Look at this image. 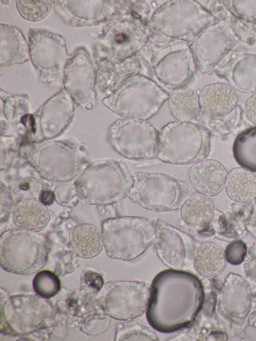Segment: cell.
Listing matches in <instances>:
<instances>
[{
	"mask_svg": "<svg viewBox=\"0 0 256 341\" xmlns=\"http://www.w3.org/2000/svg\"><path fill=\"white\" fill-rule=\"evenodd\" d=\"M12 216L14 224L19 228L38 232L47 226L50 214L46 205L39 200L27 198L16 203Z\"/></svg>",
	"mask_w": 256,
	"mask_h": 341,
	"instance_id": "4316f807",
	"label": "cell"
},
{
	"mask_svg": "<svg viewBox=\"0 0 256 341\" xmlns=\"http://www.w3.org/2000/svg\"><path fill=\"white\" fill-rule=\"evenodd\" d=\"M218 2L232 16L249 24H256V0H220Z\"/></svg>",
	"mask_w": 256,
	"mask_h": 341,
	"instance_id": "8d00e7d4",
	"label": "cell"
},
{
	"mask_svg": "<svg viewBox=\"0 0 256 341\" xmlns=\"http://www.w3.org/2000/svg\"><path fill=\"white\" fill-rule=\"evenodd\" d=\"M69 238L72 250L80 258H92L102 250V232L94 224L85 223L74 226L69 232Z\"/></svg>",
	"mask_w": 256,
	"mask_h": 341,
	"instance_id": "f1b7e54d",
	"label": "cell"
},
{
	"mask_svg": "<svg viewBox=\"0 0 256 341\" xmlns=\"http://www.w3.org/2000/svg\"><path fill=\"white\" fill-rule=\"evenodd\" d=\"M110 316L102 308L84 320L82 330L88 335L96 336L105 332L110 324Z\"/></svg>",
	"mask_w": 256,
	"mask_h": 341,
	"instance_id": "74e56055",
	"label": "cell"
},
{
	"mask_svg": "<svg viewBox=\"0 0 256 341\" xmlns=\"http://www.w3.org/2000/svg\"><path fill=\"white\" fill-rule=\"evenodd\" d=\"M168 96L154 81L136 74L126 78L102 103L124 118L146 120L157 113Z\"/></svg>",
	"mask_w": 256,
	"mask_h": 341,
	"instance_id": "8992f818",
	"label": "cell"
},
{
	"mask_svg": "<svg viewBox=\"0 0 256 341\" xmlns=\"http://www.w3.org/2000/svg\"><path fill=\"white\" fill-rule=\"evenodd\" d=\"M240 40L232 16L214 21L200 33L192 45L200 70L202 73L214 71Z\"/></svg>",
	"mask_w": 256,
	"mask_h": 341,
	"instance_id": "5bb4252c",
	"label": "cell"
},
{
	"mask_svg": "<svg viewBox=\"0 0 256 341\" xmlns=\"http://www.w3.org/2000/svg\"><path fill=\"white\" fill-rule=\"evenodd\" d=\"M246 244L238 240L230 242L226 247L225 255L226 261L230 264L237 265L242 262L247 253Z\"/></svg>",
	"mask_w": 256,
	"mask_h": 341,
	"instance_id": "f35d334b",
	"label": "cell"
},
{
	"mask_svg": "<svg viewBox=\"0 0 256 341\" xmlns=\"http://www.w3.org/2000/svg\"><path fill=\"white\" fill-rule=\"evenodd\" d=\"M80 285L84 289L92 292H99L102 287L104 282L99 273L88 270H83L80 276Z\"/></svg>",
	"mask_w": 256,
	"mask_h": 341,
	"instance_id": "60d3db41",
	"label": "cell"
},
{
	"mask_svg": "<svg viewBox=\"0 0 256 341\" xmlns=\"http://www.w3.org/2000/svg\"><path fill=\"white\" fill-rule=\"evenodd\" d=\"M168 100L169 110L178 121L189 122L200 111L199 95L188 87L174 90Z\"/></svg>",
	"mask_w": 256,
	"mask_h": 341,
	"instance_id": "4dcf8cb0",
	"label": "cell"
},
{
	"mask_svg": "<svg viewBox=\"0 0 256 341\" xmlns=\"http://www.w3.org/2000/svg\"><path fill=\"white\" fill-rule=\"evenodd\" d=\"M114 340H158L154 331L139 321L120 324L117 328Z\"/></svg>",
	"mask_w": 256,
	"mask_h": 341,
	"instance_id": "836d02e7",
	"label": "cell"
},
{
	"mask_svg": "<svg viewBox=\"0 0 256 341\" xmlns=\"http://www.w3.org/2000/svg\"><path fill=\"white\" fill-rule=\"evenodd\" d=\"M200 111L198 124L218 136L228 135L240 124L242 112L237 107L238 98L234 88L225 83L206 86L200 95Z\"/></svg>",
	"mask_w": 256,
	"mask_h": 341,
	"instance_id": "30bf717a",
	"label": "cell"
},
{
	"mask_svg": "<svg viewBox=\"0 0 256 341\" xmlns=\"http://www.w3.org/2000/svg\"><path fill=\"white\" fill-rule=\"evenodd\" d=\"M227 175L223 164L214 159L197 162L188 172L192 188L198 193L208 196H216L223 190Z\"/></svg>",
	"mask_w": 256,
	"mask_h": 341,
	"instance_id": "603a6c76",
	"label": "cell"
},
{
	"mask_svg": "<svg viewBox=\"0 0 256 341\" xmlns=\"http://www.w3.org/2000/svg\"><path fill=\"white\" fill-rule=\"evenodd\" d=\"M247 230L256 238V198L250 204V212L246 224Z\"/></svg>",
	"mask_w": 256,
	"mask_h": 341,
	"instance_id": "f6af8a7d",
	"label": "cell"
},
{
	"mask_svg": "<svg viewBox=\"0 0 256 341\" xmlns=\"http://www.w3.org/2000/svg\"><path fill=\"white\" fill-rule=\"evenodd\" d=\"M145 37L141 29L133 23L116 24L99 36L100 41L94 46V50L122 58L127 57L142 47Z\"/></svg>",
	"mask_w": 256,
	"mask_h": 341,
	"instance_id": "ffe728a7",
	"label": "cell"
},
{
	"mask_svg": "<svg viewBox=\"0 0 256 341\" xmlns=\"http://www.w3.org/2000/svg\"><path fill=\"white\" fill-rule=\"evenodd\" d=\"M250 208V204L234 202L224 212L216 211L210 225L212 234L232 240L244 236L248 232L246 224Z\"/></svg>",
	"mask_w": 256,
	"mask_h": 341,
	"instance_id": "cb8c5ba5",
	"label": "cell"
},
{
	"mask_svg": "<svg viewBox=\"0 0 256 341\" xmlns=\"http://www.w3.org/2000/svg\"><path fill=\"white\" fill-rule=\"evenodd\" d=\"M244 270L246 278L256 282V241L248 249L244 261Z\"/></svg>",
	"mask_w": 256,
	"mask_h": 341,
	"instance_id": "b9f144b4",
	"label": "cell"
},
{
	"mask_svg": "<svg viewBox=\"0 0 256 341\" xmlns=\"http://www.w3.org/2000/svg\"><path fill=\"white\" fill-rule=\"evenodd\" d=\"M252 294L250 284L242 276L230 273L225 279L218 298V312L227 322L240 326L250 312Z\"/></svg>",
	"mask_w": 256,
	"mask_h": 341,
	"instance_id": "ac0fdd59",
	"label": "cell"
},
{
	"mask_svg": "<svg viewBox=\"0 0 256 341\" xmlns=\"http://www.w3.org/2000/svg\"><path fill=\"white\" fill-rule=\"evenodd\" d=\"M29 58V48L20 30L12 26L0 24V67L23 64Z\"/></svg>",
	"mask_w": 256,
	"mask_h": 341,
	"instance_id": "484cf974",
	"label": "cell"
},
{
	"mask_svg": "<svg viewBox=\"0 0 256 341\" xmlns=\"http://www.w3.org/2000/svg\"><path fill=\"white\" fill-rule=\"evenodd\" d=\"M203 299L202 286L196 276L185 270H163L154 277L150 286L148 320L162 332L184 328L196 317Z\"/></svg>",
	"mask_w": 256,
	"mask_h": 341,
	"instance_id": "6da1fadb",
	"label": "cell"
},
{
	"mask_svg": "<svg viewBox=\"0 0 256 341\" xmlns=\"http://www.w3.org/2000/svg\"><path fill=\"white\" fill-rule=\"evenodd\" d=\"M128 198L142 208L158 212L180 208L193 190L189 184L157 172H135Z\"/></svg>",
	"mask_w": 256,
	"mask_h": 341,
	"instance_id": "52a82bcc",
	"label": "cell"
},
{
	"mask_svg": "<svg viewBox=\"0 0 256 341\" xmlns=\"http://www.w3.org/2000/svg\"><path fill=\"white\" fill-rule=\"evenodd\" d=\"M28 48L40 82L52 83L62 80L68 54L64 39L60 34L44 28H30Z\"/></svg>",
	"mask_w": 256,
	"mask_h": 341,
	"instance_id": "4fadbf2b",
	"label": "cell"
},
{
	"mask_svg": "<svg viewBox=\"0 0 256 341\" xmlns=\"http://www.w3.org/2000/svg\"><path fill=\"white\" fill-rule=\"evenodd\" d=\"M54 195L52 191L42 190L39 194V200L45 205H50L54 202Z\"/></svg>",
	"mask_w": 256,
	"mask_h": 341,
	"instance_id": "bcb514c9",
	"label": "cell"
},
{
	"mask_svg": "<svg viewBox=\"0 0 256 341\" xmlns=\"http://www.w3.org/2000/svg\"><path fill=\"white\" fill-rule=\"evenodd\" d=\"M150 287L137 280H110L98 292L96 302L110 317L130 321L147 310Z\"/></svg>",
	"mask_w": 256,
	"mask_h": 341,
	"instance_id": "7c38bea8",
	"label": "cell"
},
{
	"mask_svg": "<svg viewBox=\"0 0 256 341\" xmlns=\"http://www.w3.org/2000/svg\"><path fill=\"white\" fill-rule=\"evenodd\" d=\"M56 11L74 27L96 26L108 14L103 10L106 2L100 0H52Z\"/></svg>",
	"mask_w": 256,
	"mask_h": 341,
	"instance_id": "7402d4cb",
	"label": "cell"
},
{
	"mask_svg": "<svg viewBox=\"0 0 256 341\" xmlns=\"http://www.w3.org/2000/svg\"><path fill=\"white\" fill-rule=\"evenodd\" d=\"M64 84L74 103L86 110L92 108L96 98V70L84 47H78L68 55Z\"/></svg>",
	"mask_w": 256,
	"mask_h": 341,
	"instance_id": "9a60e30c",
	"label": "cell"
},
{
	"mask_svg": "<svg viewBox=\"0 0 256 341\" xmlns=\"http://www.w3.org/2000/svg\"><path fill=\"white\" fill-rule=\"evenodd\" d=\"M14 202L12 194L8 188L0 184V220L6 218L11 212Z\"/></svg>",
	"mask_w": 256,
	"mask_h": 341,
	"instance_id": "7bdbcfd3",
	"label": "cell"
},
{
	"mask_svg": "<svg viewBox=\"0 0 256 341\" xmlns=\"http://www.w3.org/2000/svg\"><path fill=\"white\" fill-rule=\"evenodd\" d=\"M74 116V102L62 88L32 114L28 140L40 142L60 136L69 126Z\"/></svg>",
	"mask_w": 256,
	"mask_h": 341,
	"instance_id": "2e32d148",
	"label": "cell"
},
{
	"mask_svg": "<svg viewBox=\"0 0 256 341\" xmlns=\"http://www.w3.org/2000/svg\"><path fill=\"white\" fill-rule=\"evenodd\" d=\"M78 256L74 252H66L60 256L57 262L55 273L64 276L74 272L78 266Z\"/></svg>",
	"mask_w": 256,
	"mask_h": 341,
	"instance_id": "ab89813d",
	"label": "cell"
},
{
	"mask_svg": "<svg viewBox=\"0 0 256 341\" xmlns=\"http://www.w3.org/2000/svg\"><path fill=\"white\" fill-rule=\"evenodd\" d=\"M16 2L21 16L31 22L42 20L48 14L52 8L50 0H16Z\"/></svg>",
	"mask_w": 256,
	"mask_h": 341,
	"instance_id": "d590c367",
	"label": "cell"
},
{
	"mask_svg": "<svg viewBox=\"0 0 256 341\" xmlns=\"http://www.w3.org/2000/svg\"><path fill=\"white\" fill-rule=\"evenodd\" d=\"M0 292V330L12 336H26L55 324L56 312L51 302L35 294L12 296Z\"/></svg>",
	"mask_w": 256,
	"mask_h": 341,
	"instance_id": "277c9868",
	"label": "cell"
},
{
	"mask_svg": "<svg viewBox=\"0 0 256 341\" xmlns=\"http://www.w3.org/2000/svg\"><path fill=\"white\" fill-rule=\"evenodd\" d=\"M133 174L123 161L94 160L83 170L74 182L76 193L88 204L106 206L128 197Z\"/></svg>",
	"mask_w": 256,
	"mask_h": 341,
	"instance_id": "3957f363",
	"label": "cell"
},
{
	"mask_svg": "<svg viewBox=\"0 0 256 341\" xmlns=\"http://www.w3.org/2000/svg\"><path fill=\"white\" fill-rule=\"evenodd\" d=\"M234 158L238 164L256 172V126L238 134L232 146Z\"/></svg>",
	"mask_w": 256,
	"mask_h": 341,
	"instance_id": "1f68e13d",
	"label": "cell"
},
{
	"mask_svg": "<svg viewBox=\"0 0 256 341\" xmlns=\"http://www.w3.org/2000/svg\"><path fill=\"white\" fill-rule=\"evenodd\" d=\"M211 133L192 122H171L158 135L156 158L176 165H188L206 160L210 148Z\"/></svg>",
	"mask_w": 256,
	"mask_h": 341,
	"instance_id": "5b68a950",
	"label": "cell"
},
{
	"mask_svg": "<svg viewBox=\"0 0 256 341\" xmlns=\"http://www.w3.org/2000/svg\"><path fill=\"white\" fill-rule=\"evenodd\" d=\"M50 248L44 234L20 228L8 230L0 238V266L13 274H34L46 264Z\"/></svg>",
	"mask_w": 256,
	"mask_h": 341,
	"instance_id": "ba28073f",
	"label": "cell"
},
{
	"mask_svg": "<svg viewBox=\"0 0 256 341\" xmlns=\"http://www.w3.org/2000/svg\"><path fill=\"white\" fill-rule=\"evenodd\" d=\"M215 212L212 200L198 192L190 196L180 208L182 218L192 231L211 234L210 225Z\"/></svg>",
	"mask_w": 256,
	"mask_h": 341,
	"instance_id": "d4e9b609",
	"label": "cell"
},
{
	"mask_svg": "<svg viewBox=\"0 0 256 341\" xmlns=\"http://www.w3.org/2000/svg\"><path fill=\"white\" fill-rule=\"evenodd\" d=\"M180 46L178 50H162L154 59L155 76L166 88L174 90L184 87L194 75L193 62L189 50Z\"/></svg>",
	"mask_w": 256,
	"mask_h": 341,
	"instance_id": "d6986e66",
	"label": "cell"
},
{
	"mask_svg": "<svg viewBox=\"0 0 256 341\" xmlns=\"http://www.w3.org/2000/svg\"><path fill=\"white\" fill-rule=\"evenodd\" d=\"M32 286L37 294L46 299L56 294L61 288L60 280L58 275L50 270L38 272L34 278Z\"/></svg>",
	"mask_w": 256,
	"mask_h": 341,
	"instance_id": "e575fe53",
	"label": "cell"
},
{
	"mask_svg": "<svg viewBox=\"0 0 256 341\" xmlns=\"http://www.w3.org/2000/svg\"><path fill=\"white\" fill-rule=\"evenodd\" d=\"M243 111L247 120L256 126V92L246 100Z\"/></svg>",
	"mask_w": 256,
	"mask_h": 341,
	"instance_id": "ee69618b",
	"label": "cell"
},
{
	"mask_svg": "<svg viewBox=\"0 0 256 341\" xmlns=\"http://www.w3.org/2000/svg\"><path fill=\"white\" fill-rule=\"evenodd\" d=\"M193 262L200 275L206 277L217 276L226 265L225 250L216 242H201L194 248Z\"/></svg>",
	"mask_w": 256,
	"mask_h": 341,
	"instance_id": "83f0119b",
	"label": "cell"
},
{
	"mask_svg": "<svg viewBox=\"0 0 256 341\" xmlns=\"http://www.w3.org/2000/svg\"><path fill=\"white\" fill-rule=\"evenodd\" d=\"M160 132L145 120L120 118L108 130V140L114 150L132 160L156 158Z\"/></svg>",
	"mask_w": 256,
	"mask_h": 341,
	"instance_id": "8fae6325",
	"label": "cell"
},
{
	"mask_svg": "<svg viewBox=\"0 0 256 341\" xmlns=\"http://www.w3.org/2000/svg\"><path fill=\"white\" fill-rule=\"evenodd\" d=\"M20 154L43 178L69 182L78 176L88 162L84 146L68 140L21 141Z\"/></svg>",
	"mask_w": 256,
	"mask_h": 341,
	"instance_id": "7a4b0ae2",
	"label": "cell"
},
{
	"mask_svg": "<svg viewBox=\"0 0 256 341\" xmlns=\"http://www.w3.org/2000/svg\"><path fill=\"white\" fill-rule=\"evenodd\" d=\"M227 196L234 202L248 204L256 198V176L244 168H236L228 173L225 183Z\"/></svg>",
	"mask_w": 256,
	"mask_h": 341,
	"instance_id": "f546056e",
	"label": "cell"
},
{
	"mask_svg": "<svg viewBox=\"0 0 256 341\" xmlns=\"http://www.w3.org/2000/svg\"><path fill=\"white\" fill-rule=\"evenodd\" d=\"M214 72L236 90L245 94L256 92V54L232 53Z\"/></svg>",
	"mask_w": 256,
	"mask_h": 341,
	"instance_id": "44dd1931",
	"label": "cell"
},
{
	"mask_svg": "<svg viewBox=\"0 0 256 341\" xmlns=\"http://www.w3.org/2000/svg\"><path fill=\"white\" fill-rule=\"evenodd\" d=\"M154 242L158 256L166 266L176 270L192 269L195 247L188 234L158 218L155 222Z\"/></svg>",
	"mask_w": 256,
	"mask_h": 341,
	"instance_id": "e0dca14e",
	"label": "cell"
},
{
	"mask_svg": "<svg viewBox=\"0 0 256 341\" xmlns=\"http://www.w3.org/2000/svg\"><path fill=\"white\" fill-rule=\"evenodd\" d=\"M0 98L4 102L5 118L12 124H20L24 117L30 114V98L28 95H12L1 89Z\"/></svg>",
	"mask_w": 256,
	"mask_h": 341,
	"instance_id": "d6a6232c",
	"label": "cell"
},
{
	"mask_svg": "<svg viewBox=\"0 0 256 341\" xmlns=\"http://www.w3.org/2000/svg\"><path fill=\"white\" fill-rule=\"evenodd\" d=\"M103 246L107 256L124 261L142 255L154 242V228L146 218L121 216L105 220L102 226Z\"/></svg>",
	"mask_w": 256,
	"mask_h": 341,
	"instance_id": "9c48e42d",
	"label": "cell"
},
{
	"mask_svg": "<svg viewBox=\"0 0 256 341\" xmlns=\"http://www.w3.org/2000/svg\"><path fill=\"white\" fill-rule=\"evenodd\" d=\"M252 294L254 296H256V284L252 289Z\"/></svg>",
	"mask_w": 256,
	"mask_h": 341,
	"instance_id": "7dc6e473",
	"label": "cell"
}]
</instances>
